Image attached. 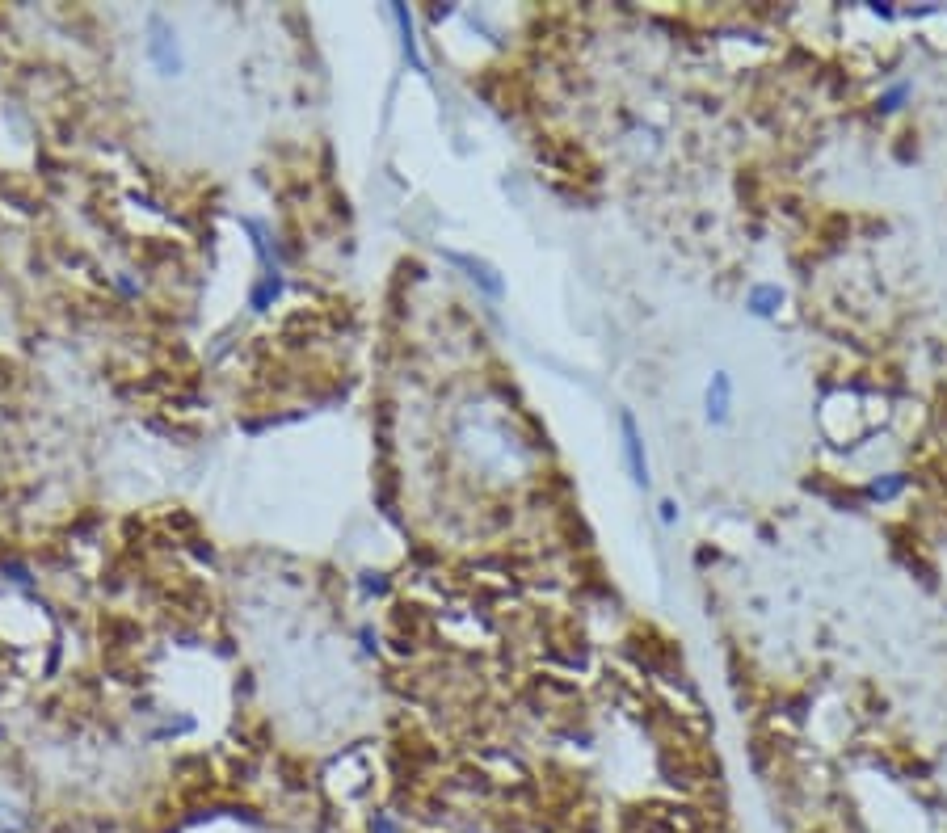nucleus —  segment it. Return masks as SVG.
Segmentation results:
<instances>
[{
  "label": "nucleus",
  "instance_id": "nucleus-1",
  "mask_svg": "<svg viewBox=\"0 0 947 833\" xmlns=\"http://www.w3.org/2000/svg\"><path fill=\"white\" fill-rule=\"evenodd\" d=\"M148 59H152V64H156L160 72H165V76L181 72V47H177V34H173V26H169L160 13L148 17Z\"/></svg>",
  "mask_w": 947,
  "mask_h": 833
},
{
  "label": "nucleus",
  "instance_id": "nucleus-2",
  "mask_svg": "<svg viewBox=\"0 0 947 833\" xmlns=\"http://www.w3.org/2000/svg\"><path fill=\"white\" fill-rule=\"evenodd\" d=\"M619 430H623V459H628V472H632V480L644 489V484H649V459H644V438H640V430H636V417L623 413V417H619Z\"/></svg>",
  "mask_w": 947,
  "mask_h": 833
},
{
  "label": "nucleus",
  "instance_id": "nucleus-3",
  "mask_svg": "<svg viewBox=\"0 0 947 833\" xmlns=\"http://www.w3.org/2000/svg\"><path fill=\"white\" fill-rule=\"evenodd\" d=\"M729 396H733L729 375L716 371L712 383H708V421H724V417H729Z\"/></svg>",
  "mask_w": 947,
  "mask_h": 833
},
{
  "label": "nucleus",
  "instance_id": "nucleus-4",
  "mask_svg": "<svg viewBox=\"0 0 947 833\" xmlns=\"http://www.w3.org/2000/svg\"><path fill=\"white\" fill-rule=\"evenodd\" d=\"M451 261H459V266H468V270H472V282H480V287H485L489 295H501V282H497V278H489V274H493L489 266H480V261H472V257H459V253H451Z\"/></svg>",
  "mask_w": 947,
  "mask_h": 833
},
{
  "label": "nucleus",
  "instance_id": "nucleus-5",
  "mask_svg": "<svg viewBox=\"0 0 947 833\" xmlns=\"http://www.w3.org/2000/svg\"><path fill=\"white\" fill-rule=\"evenodd\" d=\"M396 22H400V34H405V55L413 59V68H426L421 64V55H417V38H413V17L405 5H396Z\"/></svg>",
  "mask_w": 947,
  "mask_h": 833
},
{
  "label": "nucleus",
  "instance_id": "nucleus-6",
  "mask_svg": "<svg viewBox=\"0 0 947 833\" xmlns=\"http://www.w3.org/2000/svg\"><path fill=\"white\" fill-rule=\"evenodd\" d=\"M371 833H400V825L388 817V812H375V821H371Z\"/></svg>",
  "mask_w": 947,
  "mask_h": 833
},
{
  "label": "nucleus",
  "instance_id": "nucleus-7",
  "mask_svg": "<svg viewBox=\"0 0 947 833\" xmlns=\"http://www.w3.org/2000/svg\"><path fill=\"white\" fill-rule=\"evenodd\" d=\"M674 518H678V514H674V501H666V505H661V522H666V526H670Z\"/></svg>",
  "mask_w": 947,
  "mask_h": 833
}]
</instances>
